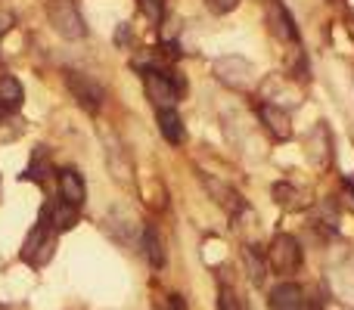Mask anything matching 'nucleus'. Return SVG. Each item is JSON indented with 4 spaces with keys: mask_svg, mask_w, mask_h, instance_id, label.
Returning a JSON list of instances; mask_svg holds the SVG:
<instances>
[{
    "mask_svg": "<svg viewBox=\"0 0 354 310\" xmlns=\"http://www.w3.org/2000/svg\"><path fill=\"white\" fill-rule=\"evenodd\" d=\"M143 251H147L149 264H153L156 270H162L168 264L165 239H162V233H159V226L156 224H147V230H143Z\"/></svg>",
    "mask_w": 354,
    "mask_h": 310,
    "instance_id": "nucleus-13",
    "label": "nucleus"
},
{
    "mask_svg": "<svg viewBox=\"0 0 354 310\" xmlns=\"http://www.w3.org/2000/svg\"><path fill=\"white\" fill-rule=\"evenodd\" d=\"M47 174H50V153L44 146H37L35 155H31V164H28V171H25V177H28V180L44 183L47 180Z\"/></svg>",
    "mask_w": 354,
    "mask_h": 310,
    "instance_id": "nucleus-18",
    "label": "nucleus"
},
{
    "mask_svg": "<svg viewBox=\"0 0 354 310\" xmlns=\"http://www.w3.org/2000/svg\"><path fill=\"white\" fill-rule=\"evenodd\" d=\"M47 19L62 37H68V41H81V37L87 35V25H84V19H81V10L75 0H50Z\"/></svg>",
    "mask_w": 354,
    "mask_h": 310,
    "instance_id": "nucleus-3",
    "label": "nucleus"
},
{
    "mask_svg": "<svg viewBox=\"0 0 354 310\" xmlns=\"http://www.w3.org/2000/svg\"><path fill=\"white\" fill-rule=\"evenodd\" d=\"M140 75H143V90H147V99L156 106V109H174L177 97L187 90L183 81H177L174 75H168L165 68H159V66L140 68Z\"/></svg>",
    "mask_w": 354,
    "mask_h": 310,
    "instance_id": "nucleus-1",
    "label": "nucleus"
},
{
    "mask_svg": "<svg viewBox=\"0 0 354 310\" xmlns=\"http://www.w3.org/2000/svg\"><path fill=\"white\" fill-rule=\"evenodd\" d=\"M299 310H324V304H320V298H305Z\"/></svg>",
    "mask_w": 354,
    "mask_h": 310,
    "instance_id": "nucleus-24",
    "label": "nucleus"
},
{
    "mask_svg": "<svg viewBox=\"0 0 354 310\" xmlns=\"http://www.w3.org/2000/svg\"><path fill=\"white\" fill-rule=\"evenodd\" d=\"M345 189H348V195H351V205H354V183H351V180H345Z\"/></svg>",
    "mask_w": 354,
    "mask_h": 310,
    "instance_id": "nucleus-25",
    "label": "nucleus"
},
{
    "mask_svg": "<svg viewBox=\"0 0 354 310\" xmlns=\"http://www.w3.org/2000/svg\"><path fill=\"white\" fill-rule=\"evenodd\" d=\"M168 310H187V301H183V295H171V298H168Z\"/></svg>",
    "mask_w": 354,
    "mask_h": 310,
    "instance_id": "nucleus-23",
    "label": "nucleus"
},
{
    "mask_svg": "<svg viewBox=\"0 0 354 310\" xmlns=\"http://www.w3.org/2000/svg\"><path fill=\"white\" fill-rule=\"evenodd\" d=\"M205 3H208V10H212V12H218V16H224V12L236 10V6H239V0H205Z\"/></svg>",
    "mask_w": 354,
    "mask_h": 310,
    "instance_id": "nucleus-22",
    "label": "nucleus"
},
{
    "mask_svg": "<svg viewBox=\"0 0 354 310\" xmlns=\"http://www.w3.org/2000/svg\"><path fill=\"white\" fill-rule=\"evenodd\" d=\"M0 310H10V307H6V304H0Z\"/></svg>",
    "mask_w": 354,
    "mask_h": 310,
    "instance_id": "nucleus-26",
    "label": "nucleus"
},
{
    "mask_svg": "<svg viewBox=\"0 0 354 310\" xmlns=\"http://www.w3.org/2000/svg\"><path fill=\"white\" fill-rule=\"evenodd\" d=\"M0 31H3V25H0Z\"/></svg>",
    "mask_w": 354,
    "mask_h": 310,
    "instance_id": "nucleus-27",
    "label": "nucleus"
},
{
    "mask_svg": "<svg viewBox=\"0 0 354 310\" xmlns=\"http://www.w3.org/2000/svg\"><path fill=\"white\" fill-rule=\"evenodd\" d=\"M258 115H261V124L270 130L274 140H292V118L283 106L277 103H261L258 106Z\"/></svg>",
    "mask_w": 354,
    "mask_h": 310,
    "instance_id": "nucleus-8",
    "label": "nucleus"
},
{
    "mask_svg": "<svg viewBox=\"0 0 354 310\" xmlns=\"http://www.w3.org/2000/svg\"><path fill=\"white\" fill-rule=\"evenodd\" d=\"M268 264L274 273H295L301 264V245L299 239L292 236V233H277L274 242H270L268 249Z\"/></svg>",
    "mask_w": 354,
    "mask_h": 310,
    "instance_id": "nucleus-5",
    "label": "nucleus"
},
{
    "mask_svg": "<svg viewBox=\"0 0 354 310\" xmlns=\"http://www.w3.org/2000/svg\"><path fill=\"white\" fill-rule=\"evenodd\" d=\"M137 6L153 25H159L162 16H165V0H137Z\"/></svg>",
    "mask_w": 354,
    "mask_h": 310,
    "instance_id": "nucleus-20",
    "label": "nucleus"
},
{
    "mask_svg": "<svg viewBox=\"0 0 354 310\" xmlns=\"http://www.w3.org/2000/svg\"><path fill=\"white\" fill-rule=\"evenodd\" d=\"M270 195H274V202H277L280 208H286V211H299V208H305V205H308V195L301 193V189L295 186V183H286V180L274 183Z\"/></svg>",
    "mask_w": 354,
    "mask_h": 310,
    "instance_id": "nucleus-14",
    "label": "nucleus"
},
{
    "mask_svg": "<svg viewBox=\"0 0 354 310\" xmlns=\"http://www.w3.org/2000/svg\"><path fill=\"white\" fill-rule=\"evenodd\" d=\"M44 217L50 220V226H53L56 233H62V230H72L75 224H78V208H72V205H66V202H47L44 205Z\"/></svg>",
    "mask_w": 354,
    "mask_h": 310,
    "instance_id": "nucleus-11",
    "label": "nucleus"
},
{
    "mask_svg": "<svg viewBox=\"0 0 354 310\" xmlns=\"http://www.w3.org/2000/svg\"><path fill=\"white\" fill-rule=\"evenodd\" d=\"M53 249H56V230L50 226V220L44 217H37V224L31 226V233L25 236V242H22V261L28 264V267H44V264L53 258Z\"/></svg>",
    "mask_w": 354,
    "mask_h": 310,
    "instance_id": "nucleus-2",
    "label": "nucleus"
},
{
    "mask_svg": "<svg viewBox=\"0 0 354 310\" xmlns=\"http://www.w3.org/2000/svg\"><path fill=\"white\" fill-rule=\"evenodd\" d=\"M308 158L314 164H320V168L330 162V130H326V124H317L308 134Z\"/></svg>",
    "mask_w": 354,
    "mask_h": 310,
    "instance_id": "nucleus-15",
    "label": "nucleus"
},
{
    "mask_svg": "<svg viewBox=\"0 0 354 310\" xmlns=\"http://www.w3.org/2000/svg\"><path fill=\"white\" fill-rule=\"evenodd\" d=\"M218 310H245L243 298L236 295V289L221 286V292H218Z\"/></svg>",
    "mask_w": 354,
    "mask_h": 310,
    "instance_id": "nucleus-19",
    "label": "nucleus"
},
{
    "mask_svg": "<svg viewBox=\"0 0 354 310\" xmlns=\"http://www.w3.org/2000/svg\"><path fill=\"white\" fill-rule=\"evenodd\" d=\"M212 75L221 84L233 87V90H249V87L255 84V68H252V62L243 59V56H221V59H214Z\"/></svg>",
    "mask_w": 354,
    "mask_h": 310,
    "instance_id": "nucleus-4",
    "label": "nucleus"
},
{
    "mask_svg": "<svg viewBox=\"0 0 354 310\" xmlns=\"http://www.w3.org/2000/svg\"><path fill=\"white\" fill-rule=\"evenodd\" d=\"M66 87L72 90V97L78 99L81 109H87V112H100V106H103V99H106V90L91 78V75L68 68V72H66Z\"/></svg>",
    "mask_w": 354,
    "mask_h": 310,
    "instance_id": "nucleus-6",
    "label": "nucleus"
},
{
    "mask_svg": "<svg viewBox=\"0 0 354 310\" xmlns=\"http://www.w3.org/2000/svg\"><path fill=\"white\" fill-rule=\"evenodd\" d=\"M301 301H305V289L295 282H280L270 292V310H299Z\"/></svg>",
    "mask_w": 354,
    "mask_h": 310,
    "instance_id": "nucleus-12",
    "label": "nucleus"
},
{
    "mask_svg": "<svg viewBox=\"0 0 354 310\" xmlns=\"http://www.w3.org/2000/svg\"><path fill=\"white\" fill-rule=\"evenodd\" d=\"M202 183H205V189L212 193V199L218 202L221 208H224L227 214H239L245 208V202H243V195L236 193V189H230V186H224L221 180H214V177H205L202 174Z\"/></svg>",
    "mask_w": 354,
    "mask_h": 310,
    "instance_id": "nucleus-10",
    "label": "nucleus"
},
{
    "mask_svg": "<svg viewBox=\"0 0 354 310\" xmlns=\"http://www.w3.org/2000/svg\"><path fill=\"white\" fill-rule=\"evenodd\" d=\"M22 99H25L22 81L12 78V75H3V78H0V106H3V109H12V112H16L19 106H22Z\"/></svg>",
    "mask_w": 354,
    "mask_h": 310,
    "instance_id": "nucleus-17",
    "label": "nucleus"
},
{
    "mask_svg": "<svg viewBox=\"0 0 354 310\" xmlns=\"http://www.w3.org/2000/svg\"><path fill=\"white\" fill-rule=\"evenodd\" d=\"M268 25L270 35L280 37L283 43H299V28H295V19L280 0H270L268 3Z\"/></svg>",
    "mask_w": 354,
    "mask_h": 310,
    "instance_id": "nucleus-7",
    "label": "nucleus"
},
{
    "mask_svg": "<svg viewBox=\"0 0 354 310\" xmlns=\"http://www.w3.org/2000/svg\"><path fill=\"white\" fill-rule=\"evenodd\" d=\"M84 199H87L84 177L75 168H62L59 171V202H66V205H72V208H81Z\"/></svg>",
    "mask_w": 354,
    "mask_h": 310,
    "instance_id": "nucleus-9",
    "label": "nucleus"
},
{
    "mask_svg": "<svg viewBox=\"0 0 354 310\" xmlns=\"http://www.w3.org/2000/svg\"><path fill=\"white\" fill-rule=\"evenodd\" d=\"M159 130L171 146H180L183 143V122L177 115V109H159Z\"/></svg>",
    "mask_w": 354,
    "mask_h": 310,
    "instance_id": "nucleus-16",
    "label": "nucleus"
},
{
    "mask_svg": "<svg viewBox=\"0 0 354 310\" xmlns=\"http://www.w3.org/2000/svg\"><path fill=\"white\" fill-rule=\"evenodd\" d=\"M245 264H249L252 282H255V286H261V282H264V264L255 258V251H245Z\"/></svg>",
    "mask_w": 354,
    "mask_h": 310,
    "instance_id": "nucleus-21",
    "label": "nucleus"
}]
</instances>
